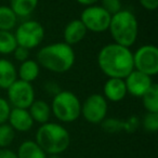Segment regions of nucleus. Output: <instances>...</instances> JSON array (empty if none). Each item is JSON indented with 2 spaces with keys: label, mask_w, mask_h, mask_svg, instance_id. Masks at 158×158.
Masks as SVG:
<instances>
[{
  "label": "nucleus",
  "mask_w": 158,
  "mask_h": 158,
  "mask_svg": "<svg viewBox=\"0 0 158 158\" xmlns=\"http://www.w3.org/2000/svg\"><path fill=\"white\" fill-rule=\"evenodd\" d=\"M98 65L108 78L125 79L134 69L130 49L115 42L106 44L99 51Z\"/></svg>",
  "instance_id": "f257e3e1"
},
{
  "label": "nucleus",
  "mask_w": 158,
  "mask_h": 158,
  "mask_svg": "<svg viewBox=\"0 0 158 158\" xmlns=\"http://www.w3.org/2000/svg\"><path fill=\"white\" fill-rule=\"evenodd\" d=\"M75 60L76 56L73 47L65 42L47 44L37 53V62L40 67L56 74H63L72 69Z\"/></svg>",
  "instance_id": "f03ea898"
},
{
  "label": "nucleus",
  "mask_w": 158,
  "mask_h": 158,
  "mask_svg": "<svg viewBox=\"0 0 158 158\" xmlns=\"http://www.w3.org/2000/svg\"><path fill=\"white\" fill-rule=\"evenodd\" d=\"M36 143L47 155H61L69 146L70 135L62 125L48 121L38 128Z\"/></svg>",
  "instance_id": "7ed1b4c3"
},
{
  "label": "nucleus",
  "mask_w": 158,
  "mask_h": 158,
  "mask_svg": "<svg viewBox=\"0 0 158 158\" xmlns=\"http://www.w3.org/2000/svg\"><path fill=\"white\" fill-rule=\"evenodd\" d=\"M108 31L115 44L130 48L136 41L139 23L130 10L123 9L110 18Z\"/></svg>",
  "instance_id": "20e7f679"
},
{
  "label": "nucleus",
  "mask_w": 158,
  "mask_h": 158,
  "mask_svg": "<svg viewBox=\"0 0 158 158\" xmlns=\"http://www.w3.org/2000/svg\"><path fill=\"white\" fill-rule=\"evenodd\" d=\"M51 113L61 123H73L81 115V103L72 91L61 90L53 97Z\"/></svg>",
  "instance_id": "39448f33"
},
{
  "label": "nucleus",
  "mask_w": 158,
  "mask_h": 158,
  "mask_svg": "<svg viewBox=\"0 0 158 158\" xmlns=\"http://www.w3.org/2000/svg\"><path fill=\"white\" fill-rule=\"evenodd\" d=\"M14 36L18 46L31 50L37 48L42 42L44 38V28L37 21L28 20L16 27Z\"/></svg>",
  "instance_id": "423d86ee"
},
{
  "label": "nucleus",
  "mask_w": 158,
  "mask_h": 158,
  "mask_svg": "<svg viewBox=\"0 0 158 158\" xmlns=\"http://www.w3.org/2000/svg\"><path fill=\"white\" fill-rule=\"evenodd\" d=\"M133 68L153 77L158 73V49L154 44H144L132 53Z\"/></svg>",
  "instance_id": "0eeeda50"
},
{
  "label": "nucleus",
  "mask_w": 158,
  "mask_h": 158,
  "mask_svg": "<svg viewBox=\"0 0 158 158\" xmlns=\"http://www.w3.org/2000/svg\"><path fill=\"white\" fill-rule=\"evenodd\" d=\"M110 15L101 6L92 5L86 7L81 12L79 20L87 28V31L93 33H104L108 31L110 22Z\"/></svg>",
  "instance_id": "6e6552de"
},
{
  "label": "nucleus",
  "mask_w": 158,
  "mask_h": 158,
  "mask_svg": "<svg viewBox=\"0 0 158 158\" xmlns=\"http://www.w3.org/2000/svg\"><path fill=\"white\" fill-rule=\"evenodd\" d=\"M7 101L12 108H25L28 107L35 101V90L31 84L16 79L15 81L7 89Z\"/></svg>",
  "instance_id": "1a4fd4ad"
},
{
  "label": "nucleus",
  "mask_w": 158,
  "mask_h": 158,
  "mask_svg": "<svg viewBox=\"0 0 158 158\" xmlns=\"http://www.w3.org/2000/svg\"><path fill=\"white\" fill-rule=\"evenodd\" d=\"M107 101L103 97V94L89 95L81 103V115L88 123L98 125L101 123L107 115Z\"/></svg>",
  "instance_id": "9d476101"
},
{
  "label": "nucleus",
  "mask_w": 158,
  "mask_h": 158,
  "mask_svg": "<svg viewBox=\"0 0 158 158\" xmlns=\"http://www.w3.org/2000/svg\"><path fill=\"white\" fill-rule=\"evenodd\" d=\"M125 84L129 94L135 98H142V95L153 86L154 82L151 76L133 69L125 78Z\"/></svg>",
  "instance_id": "9b49d317"
},
{
  "label": "nucleus",
  "mask_w": 158,
  "mask_h": 158,
  "mask_svg": "<svg viewBox=\"0 0 158 158\" xmlns=\"http://www.w3.org/2000/svg\"><path fill=\"white\" fill-rule=\"evenodd\" d=\"M128 94L126 88L125 79L121 78H108L103 86V97L106 101L120 102Z\"/></svg>",
  "instance_id": "f8f14e48"
},
{
  "label": "nucleus",
  "mask_w": 158,
  "mask_h": 158,
  "mask_svg": "<svg viewBox=\"0 0 158 158\" xmlns=\"http://www.w3.org/2000/svg\"><path fill=\"white\" fill-rule=\"evenodd\" d=\"M8 123L13 128L14 131L27 132L33 128L34 120L28 110L25 108H11Z\"/></svg>",
  "instance_id": "ddd939ff"
},
{
  "label": "nucleus",
  "mask_w": 158,
  "mask_h": 158,
  "mask_svg": "<svg viewBox=\"0 0 158 158\" xmlns=\"http://www.w3.org/2000/svg\"><path fill=\"white\" fill-rule=\"evenodd\" d=\"M87 33H88V31L85 27V25L82 24L81 21L79 19L78 20H73L64 28V42L68 46L73 47L75 44H79L80 41H82L84 38L86 37Z\"/></svg>",
  "instance_id": "4468645a"
},
{
  "label": "nucleus",
  "mask_w": 158,
  "mask_h": 158,
  "mask_svg": "<svg viewBox=\"0 0 158 158\" xmlns=\"http://www.w3.org/2000/svg\"><path fill=\"white\" fill-rule=\"evenodd\" d=\"M18 79V69L11 61L0 59V89L7 90Z\"/></svg>",
  "instance_id": "2eb2a0df"
},
{
  "label": "nucleus",
  "mask_w": 158,
  "mask_h": 158,
  "mask_svg": "<svg viewBox=\"0 0 158 158\" xmlns=\"http://www.w3.org/2000/svg\"><path fill=\"white\" fill-rule=\"evenodd\" d=\"M28 112L34 123H38L40 125L48 123L51 116L50 105L44 100H35L28 107Z\"/></svg>",
  "instance_id": "dca6fc26"
},
{
  "label": "nucleus",
  "mask_w": 158,
  "mask_h": 158,
  "mask_svg": "<svg viewBox=\"0 0 158 158\" xmlns=\"http://www.w3.org/2000/svg\"><path fill=\"white\" fill-rule=\"evenodd\" d=\"M39 74L40 66L36 60H26L23 63H21L18 69V77H20V80L29 82V84L35 81L39 76Z\"/></svg>",
  "instance_id": "f3484780"
},
{
  "label": "nucleus",
  "mask_w": 158,
  "mask_h": 158,
  "mask_svg": "<svg viewBox=\"0 0 158 158\" xmlns=\"http://www.w3.org/2000/svg\"><path fill=\"white\" fill-rule=\"evenodd\" d=\"M18 158H48V155L41 149V147L36 143V141H24L19 146Z\"/></svg>",
  "instance_id": "a211bd4d"
},
{
  "label": "nucleus",
  "mask_w": 158,
  "mask_h": 158,
  "mask_svg": "<svg viewBox=\"0 0 158 158\" xmlns=\"http://www.w3.org/2000/svg\"><path fill=\"white\" fill-rule=\"evenodd\" d=\"M39 0H10V6L18 18L29 16L36 10Z\"/></svg>",
  "instance_id": "6ab92c4d"
},
{
  "label": "nucleus",
  "mask_w": 158,
  "mask_h": 158,
  "mask_svg": "<svg viewBox=\"0 0 158 158\" xmlns=\"http://www.w3.org/2000/svg\"><path fill=\"white\" fill-rule=\"evenodd\" d=\"M18 19L9 6H0V31H11L18 24Z\"/></svg>",
  "instance_id": "aec40b11"
},
{
  "label": "nucleus",
  "mask_w": 158,
  "mask_h": 158,
  "mask_svg": "<svg viewBox=\"0 0 158 158\" xmlns=\"http://www.w3.org/2000/svg\"><path fill=\"white\" fill-rule=\"evenodd\" d=\"M142 102L147 113H158V86L153 84V86L142 95Z\"/></svg>",
  "instance_id": "412c9836"
},
{
  "label": "nucleus",
  "mask_w": 158,
  "mask_h": 158,
  "mask_svg": "<svg viewBox=\"0 0 158 158\" xmlns=\"http://www.w3.org/2000/svg\"><path fill=\"white\" fill-rule=\"evenodd\" d=\"M18 47L15 36L9 31H0V54H12Z\"/></svg>",
  "instance_id": "4be33fe9"
},
{
  "label": "nucleus",
  "mask_w": 158,
  "mask_h": 158,
  "mask_svg": "<svg viewBox=\"0 0 158 158\" xmlns=\"http://www.w3.org/2000/svg\"><path fill=\"white\" fill-rule=\"evenodd\" d=\"M15 131L8 123L0 125V148H8L13 143Z\"/></svg>",
  "instance_id": "5701e85b"
},
{
  "label": "nucleus",
  "mask_w": 158,
  "mask_h": 158,
  "mask_svg": "<svg viewBox=\"0 0 158 158\" xmlns=\"http://www.w3.org/2000/svg\"><path fill=\"white\" fill-rule=\"evenodd\" d=\"M103 130L107 133H118L123 131V120L118 118H105L101 123Z\"/></svg>",
  "instance_id": "b1692460"
},
{
  "label": "nucleus",
  "mask_w": 158,
  "mask_h": 158,
  "mask_svg": "<svg viewBox=\"0 0 158 158\" xmlns=\"http://www.w3.org/2000/svg\"><path fill=\"white\" fill-rule=\"evenodd\" d=\"M142 126L145 131L156 132L158 130V113H146L142 119Z\"/></svg>",
  "instance_id": "393cba45"
},
{
  "label": "nucleus",
  "mask_w": 158,
  "mask_h": 158,
  "mask_svg": "<svg viewBox=\"0 0 158 158\" xmlns=\"http://www.w3.org/2000/svg\"><path fill=\"white\" fill-rule=\"evenodd\" d=\"M101 7L110 15H114L123 10V2L121 0H101Z\"/></svg>",
  "instance_id": "a878e982"
},
{
  "label": "nucleus",
  "mask_w": 158,
  "mask_h": 158,
  "mask_svg": "<svg viewBox=\"0 0 158 158\" xmlns=\"http://www.w3.org/2000/svg\"><path fill=\"white\" fill-rule=\"evenodd\" d=\"M11 105L7 99L0 97V125L8 123V118H9L10 112H11Z\"/></svg>",
  "instance_id": "bb28decb"
},
{
  "label": "nucleus",
  "mask_w": 158,
  "mask_h": 158,
  "mask_svg": "<svg viewBox=\"0 0 158 158\" xmlns=\"http://www.w3.org/2000/svg\"><path fill=\"white\" fill-rule=\"evenodd\" d=\"M140 126V119L136 116H131L127 119V120H123V130L126 132H134Z\"/></svg>",
  "instance_id": "cd10ccee"
},
{
  "label": "nucleus",
  "mask_w": 158,
  "mask_h": 158,
  "mask_svg": "<svg viewBox=\"0 0 158 158\" xmlns=\"http://www.w3.org/2000/svg\"><path fill=\"white\" fill-rule=\"evenodd\" d=\"M12 54H13L14 59H15L18 62H20V63H23L24 61H26V60L29 59V50L26 48H24V47L18 46Z\"/></svg>",
  "instance_id": "c85d7f7f"
},
{
  "label": "nucleus",
  "mask_w": 158,
  "mask_h": 158,
  "mask_svg": "<svg viewBox=\"0 0 158 158\" xmlns=\"http://www.w3.org/2000/svg\"><path fill=\"white\" fill-rule=\"evenodd\" d=\"M139 2L147 11H155L158 7V0H139Z\"/></svg>",
  "instance_id": "c756f323"
},
{
  "label": "nucleus",
  "mask_w": 158,
  "mask_h": 158,
  "mask_svg": "<svg viewBox=\"0 0 158 158\" xmlns=\"http://www.w3.org/2000/svg\"><path fill=\"white\" fill-rule=\"evenodd\" d=\"M44 89H46L47 92H49L50 94H52L53 97L61 91V89L57 87V84L54 81H48L47 84H44Z\"/></svg>",
  "instance_id": "7c9ffc66"
},
{
  "label": "nucleus",
  "mask_w": 158,
  "mask_h": 158,
  "mask_svg": "<svg viewBox=\"0 0 158 158\" xmlns=\"http://www.w3.org/2000/svg\"><path fill=\"white\" fill-rule=\"evenodd\" d=\"M0 158H18V156L9 148H0Z\"/></svg>",
  "instance_id": "2f4dec72"
},
{
  "label": "nucleus",
  "mask_w": 158,
  "mask_h": 158,
  "mask_svg": "<svg viewBox=\"0 0 158 158\" xmlns=\"http://www.w3.org/2000/svg\"><path fill=\"white\" fill-rule=\"evenodd\" d=\"M76 1H77L78 3H80V5L88 7V6L97 5V2L99 1V0H76Z\"/></svg>",
  "instance_id": "473e14b6"
},
{
  "label": "nucleus",
  "mask_w": 158,
  "mask_h": 158,
  "mask_svg": "<svg viewBox=\"0 0 158 158\" xmlns=\"http://www.w3.org/2000/svg\"><path fill=\"white\" fill-rule=\"evenodd\" d=\"M48 158H60V155H50V157Z\"/></svg>",
  "instance_id": "72a5a7b5"
}]
</instances>
